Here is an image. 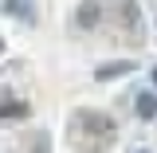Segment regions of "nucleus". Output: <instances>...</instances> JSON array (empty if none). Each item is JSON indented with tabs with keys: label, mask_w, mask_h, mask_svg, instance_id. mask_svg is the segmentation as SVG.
Here are the masks:
<instances>
[{
	"label": "nucleus",
	"mask_w": 157,
	"mask_h": 153,
	"mask_svg": "<svg viewBox=\"0 0 157 153\" xmlns=\"http://www.w3.org/2000/svg\"><path fill=\"white\" fill-rule=\"evenodd\" d=\"M134 71H137V63H134V59H118V63L98 67L94 78H98V82H110V78H126V75H134Z\"/></svg>",
	"instance_id": "7ed1b4c3"
},
{
	"label": "nucleus",
	"mask_w": 157,
	"mask_h": 153,
	"mask_svg": "<svg viewBox=\"0 0 157 153\" xmlns=\"http://www.w3.org/2000/svg\"><path fill=\"white\" fill-rule=\"evenodd\" d=\"M0 55H4V39H0Z\"/></svg>",
	"instance_id": "0eeeda50"
},
{
	"label": "nucleus",
	"mask_w": 157,
	"mask_h": 153,
	"mask_svg": "<svg viewBox=\"0 0 157 153\" xmlns=\"http://www.w3.org/2000/svg\"><path fill=\"white\" fill-rule=\"evenodd\" d=\"M149 82H153V90H157V67H153V71H149Z\"/></svg>",
	"instance_id": "423d86ee"
},
{
	"label": "nucleus",
	"mask_w": 157,
	"mask_h": 153,
	"mask_svg": "<svg viewBox=\"0 0 157 153\" xmlns=\"http://www.w3.org/2000/svg\"><path fill=\"white\" fill-rule=\"evenodd\" d=\"M98 20H102V0H82L78 12H75V28L90 32V28H98Z\"/></svg>",
	"instance_id": "f03ea898"
},
{
	"label": "nucleus",
	"mask_w": 157,
	"mask_h": 153,
	"mask_svg": "<svg viewBox=\"0 0 157 153\" xmlns=\"http://www.w3.org/2000/svg\"><path fill=\"white\" fill-rule=\"evenodd\" d=\"M0 12L4 16H12V20H20V24H36V0H0Z\"/></svg>",
	"instance_id": "f257e3e1"
},
{
	"label": "nucleus",
	"mask_w": 157,
	"mask_h": 153,
	"mask_svg": "<svg viewBox=\"0 0 157 153\" xmlns=\"http://www.w3.org/2000/svg\"><path fill=\"white\" fill-rule=\"evenodd\" d=\"M134 114L141 118V122H153L157 118V90H141V94L134 98Z\"/></svg>",
	"instance_id": "20e7f679"
},
{
	"label": "nucleus",
	"mask_w": 157,
	"mask_h": 153,
	"mask_svg": "<svg viewBox=\"0 0 157 153\" xmlns=\"http://www.w3.org/2000/svg\"><path fill=\"white\" fill-rule=\"evenodd\" d=\"M28 114H32L28 102H4L0 106V118H28Z\"/></svg>",
	"instance_id": "39448f33"
},
{
	"label": "nucleus",
	"mask_w": 157,
	"mask_h": 153,
	"mask_svg": "<svg viewBox=\"0 0 157 153\" xmlns=\"http://www.w3.org/2000/svg\"><path fill=\"white\" fill-rule=\"evenodd\" d=\"M134 153H149V149H134Z\"/></svg>",
	"instance_id": "6e6552de"
}]
</instances>
